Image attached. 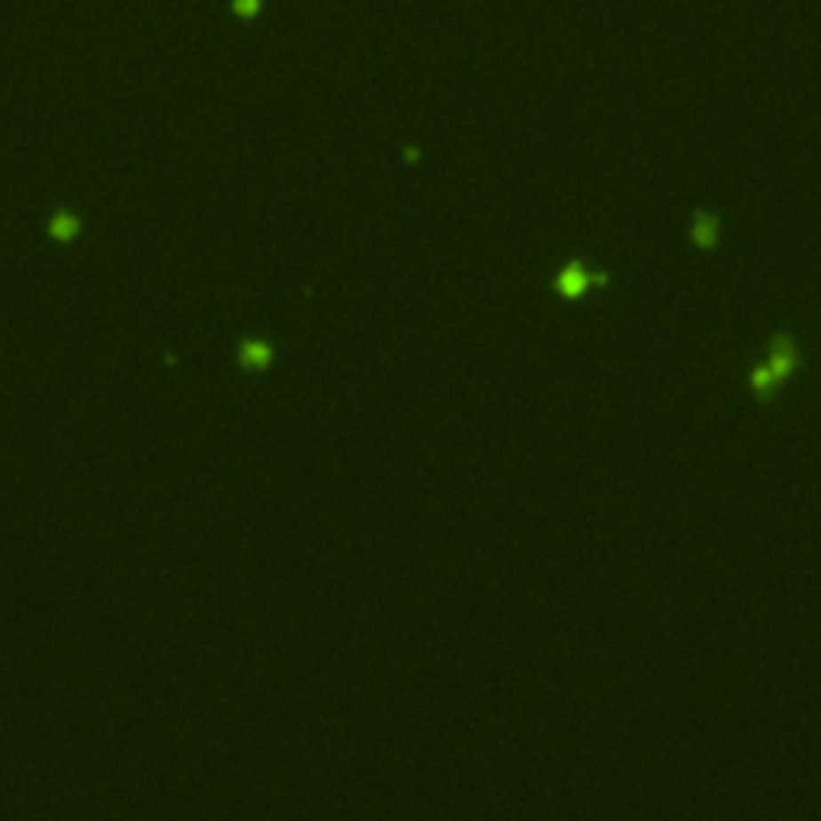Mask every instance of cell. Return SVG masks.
<instances>
[{"instance_id": "cell-1", "label": "cell", "mask_w": 821, "mask_h": 821, "mask_svg": "<svg viewBox=\"0 0 821 821\" xmlns=\"http://www.w3.org/2000/svg\"><path fill=\"white\" fill-rule=\"evenodd\" d=\"M562 289H565V292H571V296H575V292H581V289H584V273L578 270V267H571V270L562 276Z\"/></svg>"}]
</instances>
